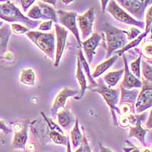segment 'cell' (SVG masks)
I'll use <instances>...</instances> for the list:
<instances>
[{"label": "cell", "mask_w": 152, "mask_h": 152, "mask_svg": "<svg viewBox=\"0 0 152 152\" xmlns=\"http://www.w3.org/2000/svg\"><path fill=\"white\" fill-rule=\"evenodd\" d=\"M82 138H83V135L80 131L79 122H78V119H77L75 123L74 127L71 131L72 144L74 148H78L81 145V142H82Z\"/></svg>", "instance_id": "obj_25"}, {"label": "cell", "mask_w": 152, "mask_h": 152, "mask_svg": "<svg viewBox=\"0 0 152 152\" xmlns=\"http://www.w3.org/2000/svg\"><path fill=\"white\" fill-rule=\"evenodd\" d=\"M77 20L78 28L81 33V40H86L88 37L92 34L93 25L95 21V9L91 7L85 14L78 15Z\"/></svg>", "instance_id": "obj_8"}, {"label": "cell", "mask_w": 152, "mask_h": 152, "mask_svg": "<svg viewBox=\"0 0 152 152\" xmlns=\"http://www.w3.org/2000/svg\"><path fill=\"white\" fill-rule=\"evenodd\" d=\"M79 59L80 63L81 65V68H82V70H83L84 72L86 74V75L88 76V79L89 83H90V85L88 87V89H92V88H94L97 86V82L94 80V78H93L91 75V73L90 71V68H89V64L88 62H87L86 59L85 58L83 55V52L82 50H79L78 53V56H77Z\"/></svg>", "instance_id": "obj_20"}, {"label": "cell", "mask_w": 152, "mask_h": 152, "mask_svg": "<svg viewBox=\"0 0 152 152\" xmlns=\"http://www.w3.org/2000/svg\"><path fill=\"white\" fill-rule=\"evenodd\" d=\"M27 17L29 18L30 19L35 20V21H40V20H43V16L42 14L41 9L38 5H33L31 9L27 12Z\"/></svg>", "instance_id": "obj_29"}, {"label": "cell", "mask_w": 152, "mask_h": 152, "mask_svg": "<svg viewBox=\"0 0 152 152\" xmlns=\"http://www.w3.org/2000/svg\"><path fill=\"white\" fill-rule=\"evenodd\" d=\"M142 56L140 54L139 56L135 61H133V62H132L130 63V66H129L132 73L135 77L139 78V79H141V78H142V75H141V63H142Z\"/></svg>", "instance_id": "obj_28"}, {"label": "cell", "mask_w": 152, "mask_h": 152, "mask_svg": "<svg viewBox=\"0 0 152 152\" xmlns=\"http://www.w3.org/2000/svg\"><path fill=\"white\" fill-rule=\"evenodd\" d=\"M122 56H123V62H124V74H123L124 76H123V80L120 85L128 90H131L133 88L139 89L142 86V81L139 78L135 77L130 71L126 55L123 54Z\"/></svg>", "instance_id": "obj_13"}, {"label": "cell", "mask_w": 152, "mask_h": 152, "mask_svg": "<svg viewBox=\"0 0 152 152\" xmlns=\"http://www.w3.org/2000/svg\"><path fill=\"white\" fill-rule=\"evenodd\" d=\"M92 92H96L101 95L107 104L110 110L111 117L113 119L114 126H118V119L116 117V113H119V110L118 108V104L120 97V88L113 89L108 88L104 83L103 79H99L97 82V86L91 89Z\"/></svg>", "instance_id": "obj_3"}, {"label": "cell", "mask_w": 152, "mask_h": 152, "mask_svg": "<svg viewBox=\"0 0 152 152\" xmlns=\"http://www.w3.org/2000/svg\"><path fill=\"white\" fill-rule=\"evenodd\" d=\"M139 152H152V147L139 148Z\"/></svg>", "instance_id": "obj_42"}, {"label": "cell", "mask_w": 152, "mask_h": 152, "mask_svg": "<svg viewBox=\"0 0 152 152\" xmlns=\"http://www.w3.org/2000/svg\"><path fill=\"white\" fill-rule=\"evenodd\" d=\"M41 115L43 116V117L45 119L46 123H47V126H48V128L50 130H52V131H56L62 133V134H64V132L62 131V129H60V127L59 126V125H56L52 119L50 118L47 117L45 116V114L43 113V112H41Z\"/></svg>", "instance_id": "obj_33"}, {"label": "cell", "mask_w": 152, "mask_h": 152, "mask_svg": "<svg viewBox=\"0 0 152 152\" xmlns=\"http://www.w3.org/2000/svg\"><path fill=\"white\" fill-rule=\"evenodd\" d=\"M141 66L143 79L152 82V65L148 64L146 61L142 60Z\"/></svg>", "instance_id": "obj_31"}, {"label": "cell", "mask_w": 152, "mask_h": 152, "mask_svg": "<svg viewBox=\"0 0 152 152\" xmlns=\"http://www.w3.org/2000/svg\"><path fill=\"white\" fill-rule=\"evenodd\" d=\"M40 1L45 2V3L50 4V5H52L53 6H55L57 2V0H40ZM18 2L21 3L23 12H28L29 8L36 2V0H18Z\"/></svg>", "instance_id": "obj_30"}, {"label": "cell", "mask_w": 152, "mask_h": 152, "mask_svg": "<svg viewBox=\"0 0 152 152\" xmlns=\"http://www.w3.org/2000/svg\"><path fill=\"white\" fill-rule=\"evenodd\" d=\"M49 137L50 138V139L53 141L55 144L59 145H63V146H66L67 145L68 142V137H66L64 134H62V133L56 131H52V130H50L48 132Z\"/></svg>", "instance_id": "obj_27"}, {"label": "cell", "mask_w": 152, "mask_h": 152, "mask_svg": "<svg viewBox=\"0 0 152 152\" xmlns=\"http://www.w3.org/2000/svg\"><path fill=\"white\" fill-rule=\"evenodd\" d=\"M79 93L78 90H75V89H71L69 88H63L56 97L54 103L51 107V113L53 116L58 113V111L60 109L65 108V106L66 104V100L70 97H75Z\"/></svg>", "instance_id": "obj_12"}, {"label": "cell", "mask_w": 152, "mask_h": 152, "mask_svg": "<svg viewBox=\"0 0 152 152\" xmlns=\"http://www.w3.org/2000/svg\"><path fill=\"white\" fill-rule=\"evenodd\" d=\"M3 24H4L3 21H1V20H0V28H1V27H2V25H3Z\"/></svg>", "instance_id": "obj_46"}, {"label": "cell", "mask_w": 152, "mask_h": 152, "mask_svg": "<svg viewBox=\"0 0 152 152\" xmlns=\"http://www.w3.org/2000/svg\"><path fill=\"white\" fill-rule=\"evenodd\" d=\"M103 34H100L98 32H95L91 34L88 39H86L83 42H81V47H83L84 52L86 56V60L88 64L91 63L94 56L96 53V49L100 44L102 40Z\"/></svg>", "instance_id": "obj_11"}, {"label": "cell", "mask_w": 152, "mask_h": 152, "mask_svg": "<svg viewBox=\"0 0 152 152\" xmlns=\"http://www.w3.org/2000/svg\"><path fill=\"white\" fill-rule=\"evenodd\" d=\"M110 0H100V5H101V8H102V12H105L106 9H107V6L109 3Z\"/></svg>", "instance_id": "obj_40"}, {"label": "cell", "mask_w": 152, "mask_h": 152, "mask_svg": "<svg viewBox=\"0 0 152 152\" xmlns=\"http://www.w3.org/2000/svg\"><path fill=\"white\" fill-rule=\"evenodd\" d=\"M12 33L11 26L8 24H4L0 28V56L4 57L5 59V55L7 53L8 44Z\"/></svg>", "instance_id": "obj_16"}, {"label": "cell", "mask_w": 152, "mask_h": 152, "mask_svg": "<svg viewBox=\"0 0 152 152\" xmlns=\"http://www.w3.org/2000/svg\"><path fill=\"white\" fill-rule=\"evenodd\" d=\"M57 119L59 126L65 130H69L72 126L75 121L73 114L69 109H63L57 113Z\"/></svg>", "instance_id": "obj_17"}, {"label": "cell", "mask_w": 152, "mask_h": 152, "mask_svg": "<svg viewBox=\"0 0 152 152\" xmlns=\"http://www.w3.org/2000/svg\"><path fill=\"white\" fill-rule=\"evenodd\" d=\"M25 34L49 59L51 60L55 59V34L46 33L37 31H29Z\"/></svg>", "instance_id": "obj_4"}, {"label": "cell", "mask_w": 152, "mask_h": 152, "mask_svg": "<svg viewBox=\"0 0 152 152\" xmlns=\"http://www.w3.org/2000/svg\"><path fill=\"white\" fill-rule=\"evenodd\" d=\"M11 30H12V32L15 34H23L28 33L30 31L29 28L19 23H12L11 24Z\"/></svg>", "instance_id": "obj_32"}, {"label": "cell", "mask_w": 152, "mask_h": 152, "mask_svg": "<svg viewBox=\"0 0 152 152\" xmlns=\"http://www.w3.org/2000/svg\"><path fill=\"white\" fill-rule=\"evenodd\" d=\"M142 86L135 102V112L142 113L152 107V82L142 78Z\"/></svg>", "instance_id": "obj_6"}, {"label": "cell", "mask_w": 152, "mask_h": 152, "mask_svg": "<svg viewBox=\"0 0 152 152\" xmlns=\"http://www.w3.org/2000/svg\"><path fill=\"white\" fill-rule=\"evenodd\" d=\"M67 150H66V152H72L71 150V143H70V141H69V138H68V142H67Z\"/></svg>", "instance_id": "obj_44"}, {"label": "cell", "mask_w": 152, "mask_h": 152, "mask_svg": "<svg viewBox=\"0 0 152 152\" xmlns=\"http://www.w3.org/2000/svg\"><path fill=\"white\" fill-rule=\"evenodd\" d=\"M141 34H142V31L138 28H134V27L130 28L129 29L126 31V35H127L128 40H135V38L138 37Z\"/></svg>", "instance_id": "obj_35"}, {"label": "cell", "mask_w": 152, "mask_h": 152, "mask_svg": "<svg viewBox=\"0 0 152 152\" xmlns=\"http://www.w3.org/2000/svg\"><path fill=\"white\" fill-rule=\"evenodd\" d=\"M74 2V0H62V2L63 3V5H69L70 4H72Z\"/></svg>", "instance_id": "obj_43"}, {"label": "cell", "mask_w": 152, "mask_h": 152, "mask_svg": "<svg viewBox=\"0 0 152 152\" xmlns=\"http://www.w3.org/2000/svg\"><path fill=\"white\" fill-rule=\"evenodd\" d=\"M123 9L129 12L138 21H142L147 5H144L136 0H115Z\"/></svg>", "instance_id": "obj_10"}, {"label": "cell", "mask_w": 152, "mask_h": 152, "mask_svg": "<svg viewBox=\"0 0 152 152\" xmlns=\"http://www.w3.org/2000/svg\"><path fill=\"white\" fill-rule=\"evenodd\" d=\"M81 145L83 146V152H91V150L90 145L88 144V140H87L85 135H83V138H82V142H81Z\"/></svg>", "instance_id": "obj_37"}, {"label": "cell", "mask_w": 152, "mask_h": 152, "mask_svg": "<svg viewBox=\"0 0 152 152\" xmlns=\"http://www.w3.org/2000/svg\"><path fill=\"white\" fill-rule=\"evenodd\" d=\"M104 31L107 38V57H110L114 53L121 50L128 44V38L126 31L113 26L108 22L103 24Z\"/></svg>", "instance_id": "obj_2"}, {"label": "cell", "mask_w": 152, "mask_h": 152, "mask_svg": "<svg viewBox=\"0 0 152 152\" xmlns=\"http://www.w3.org/2000/svg\"><path fill=\"white\" fill-rule=\"evenodd\" d=\"M53 22V21H47L40 23V25L38 26V30L41 32H47V31H50L52 29Z\"/></svg>", "instance_id": "obj_36"}, {"label": "cell", "mask_w": 152, "mask_h": 152, "mask_svg": "<svg viewBox=\"0 0 152 152\" xmlns=\"http://www.w3.org/2000/svg\"><path fill=\"white\" fill-rule=\"evenodd\" d=\"M20 81L23 85H29V86L34 85L36 81V75L33 71V69H23L20 75Z\"/></svg>", "instance_id": "obj_24"}, {"label": "cell", "mask_w": 152, "mask_h": 152, "mask_svg": "<svg viewBox=\"0 0 152 152\" xmlns=\"http://www.w3.org/2000/svg\"><path fill=\"white\" fill-rule=\"evenodd\" d=\"M58 16V21L67 28L68 31H71L75 36L77 43L80 47H81V39L80 37L79 31L77 27V17L78 14L75 12H66V11L58 9L56 11Z\"/></svg>", "instance_id": "obj_7"}, {"label": "cell", "mask_w": 152, "mask_h": 152, "mask_svg": "<svg viewBox=\"0 0 152 152\" xmlns=\"http://www.w3.org/2000/svg\"><path fill=\"white\" fill-rule=\"evenodd\" d=\"M145 127L148 129H152V109L151 110V112L148 115V118L147 119V122L145 123Z\"/></svg>", "instance_id": "obj_39"}, {"label": "cell", "mask_w": 152, "mask_h": 152, "mask_svg": "<svg viewBox=\"0 0 152 152\" xmlns=\"http://www.w3.org/2000/svg\"><path fill=\"white\" fill-rule=\"evenodd\" d=\"M106 11L109 12L110 14L118 21H120V22L126 24H129L132 26L138 27L141 29H145V23L144 21H138L135 18L132 17L124 9L120 7L118 3H116L115 0H110Z\"/></svg>", "instance_id": "obj_5"}, {"label": "cell", "mask_w": 152, "mask_h": 152, "mask_svg": "<svg viewBox=\"0 0 152 152\" xmlns=\"http://www.w3.org/2000/svg\"><path fill=\"white\" fill-rule=\"evenodd\" d=\"M9 0H0V2H7Z\"/></svg>", "instance_id": "obj_47"}, {"label": "cell", "mask_w": 152, "mask_h": 152, "mask_svg": "<svg viewBox=\"0 0 152 152\" xmlns=\"http://www.w3.org/2000/svg\"><path fill=\"white\" fill-rule=\"evenodd\" d=\"M148 64H150V65H152V60H150V61H148Z\"/></svg>", "instance_id": "obj_48"}, {"label": "cell", "mask_w": 152, "mask_h": 152, "mask_svg": "<svg viewBox=\"0 0 152 152\" xmlns=\"http://www.w3.org/2000/svg\"><path fill=\"white\" fill-rule=\"evenodd\" d=\"M37 5L40 6V9H41L43 20L53 21L55 23L58 22V16H57L56 11L55 10V9L53 7L52 5L41 2V1H39Z\"/></svg>", "instance_id": "obj_21"}, {"label": "cell", "mask_w": 152, "mask_h": 152, "mask_svg": "<svg viewBox=\"0 0 152 152\" xmlns=\"http://www.w3.org/2000/svg\"><path fill=\"white\" fill-rule=\"evenodd\" d=\"M140 54L144 57L145 61L152 60V40H145L140 48Z\"/></svg>", "instance_id": "obj_26"}, {"label": "cell", "mask_w": 152, "mask_h": 152, "mask_svg": "<svg viewBox=\"0 0 152 152\" xmlns=\"http://www.w3.org/2000/svg\"><path fill=\"white\" fill-rule=\"evenodd\" d=\"M0 130H2L5 134H9L12 132V130L8 127L3 120H0Z\"/></svg>", "instance_id": "obj_38"}, {"label": "cell", "mask_w": 152, "mask_h": 152, "mask_svg": "<svg viewBox=\"0 0 152 152\" xmlns=\"http://www.w3.org/2000/svg\"><path fill=\"white\" fill-rule=\"evenodd\" d=\"M118 58H119V56L118 55H113V56H111L110 59H108L107 60H106L105 62H104L103 63L100 64L99 66H97V68L95 69L94 72L91 74L93 78H98L99 76H100L101 75L104 74L107 69H109L116 62V61L117 60Z\"/></svg>", "instance_id": "obj_23"}, {"label": "cell", "mask_w": 152, "mask_h": 152, "mask_svg": "<svg viewBox=\"0 0 152 152\" xmlns=\"http://www.w3.org/2000/svg\"><path fill=\"white\" fill-rule=\"evenodd\" d=\"M145 31L150 32V28L152 24V5L148 9L145 15Z\"/></svg>", "instance_id": "obj_34"}, {"label": "cell", "mask_w": 152, "mask_h": 152, "mask_svg": "<svg viewBox=\"0 0 152 152\" xmlns=\"http://www.w3.org/2000/svg\"><path fill=\"white\" fill-rule=\"evenodd\" d=\"M99 147H100V152H113L110 148L106 147L101 143H99Z\"/></svg>", "instance_id": "obj_41"}, {"label": "cell", "mask_w": 152, "mask_h": 152, "mask_svg": "<svg viewBox=\"0 0 152 152\" xmlns=\"http://www.w3.org/2000/svg\"><path fill=\"white\" fill-rule=\"evenodd\" d=\"M0 59H5V58H4V57H2V56H0Z\"/></svg>", "instance_id": "obj_49"}, {"label": "cell", "mask_w": 152, "mask_h": 152, "mask_svg": "<svg viewBox=\"0 0 152 152\" xmlns=\"http://www.w3.org/2000/svg\"><path fill=\"white\" fill-rule=\"evenodd\" d=\"M0 18L9 23L24 24L29 29H35L40 24V21L32 20L24 15L13 2L7 1L0 4Z\"/></svg>", "instance_id": "obj_1"}, {"label": "cell", "mask_w": 152, "mask_h": 152, "mask_svg": "<svg viewBox=\"0 0 152 152\" xmlns=\"http://www.w3.org/2000/svg\"><path fill=\"white\" fill-rule=\"evenodd\" d=\"M150 32H151V37H149V40H152V24H151V28H150Z\"/></svg>", "instance_id": "obj_45"}, {"label": "cell", "mask_w": 152, "mask_h": 152, "mask_svg": "<svg viewBox=\"0 0 152 152\" xmlns=\"http://www.w3.org/2000/svg\"><path fill=\"white\" fill-rule=\"evenodd\" d=\"M28 120H25L24 124L19 129L15 130L14 138L12 142V146L15 149H25L27 142L28 139Z\"/></svg>", "instance_id": "obj_15"}, {"label": "cell", "mask_w": 152, "mask_h": 152, "mask_svg": "<svg viewBox=\"0 0 152 152\" xmlns=\"http://www.w3.org/2000/svg\"><path fill=\"white\" fill-rule=\"evenodd\" d=\"M76 79L79 83L80 87H81V90L79 91V93L77 96H75V99L77 100H80L85 95V91L87 90L88 86H87V80L85 76V73H84L82 68H81V65L80 63L79 59L77 57V71H76Z\"/></svg>", "instance_id": "obj_18"}, {"label": "cell", "mask_w": 152, "mask_h": 152, "mask_svg": "<svg viewBox=\"0 0 152 152\" xmlns=\"http://www.w3.org/2000/svg\"><path fill=\"white\" fill-rule=\"evenodd\" d=\"M56 31V56L55 62H54V67H58L60 63L61 58L64 53L65 47H66V40H67L69 31L64 27L59 25L58 24H54Z\"/></svg>", "instance_id": "obj_9"}, {"label": "cell", "mask_w": 152, "mask_h": 152, "mask_svg": "<svg viewBox=\"0 0 152 152\" xmlns=\"http://www.w3.org/2000/svg\"><path fill=\"white\" fill-rule=\"evenodd\" d=\"M138 94H139V90L137 88L128 90V89H126L120 85V100H119L120 101H119V104L126 103V104H131L135 105Z\"/></svg>", "instance_id": "obj_19"}, {"label": "cell", "mask_w": 152, "mask_h": 152, "mask_svg": "<svg viewBox=\"0 0 152 152\" xmlns=\"http://www.w3.org/2000/svg\"><path fill=\"white\" fill-rule=\"evenodd\" d=\"M123 74H124V69H119L117 71L107 73L105 76H104L102 79L108 88H113L119 83V81L123 78Z\"/></svg>", "instance_id": "obj_22"}, {"label": "cell", "mask_w": 152, "mask_h": 152, "mask_svg": "<svg viewBox=\"0 0 152 152\" xmlns=\"http://www.w3.org/2000/svg\"><path fill=\"white\" fill-rule=\"evenodd\" d=\"M147 113H142L140 118L138 119L136 124L135 126L129 127V138H135L138 139L144 146H146L145 144V136L148 133V129H145L142 127V122H144L147 119Z\"/></svg>", "instance_id": "obj_14"}]
</instances>
